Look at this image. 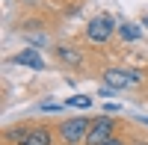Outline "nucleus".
<instances>
[{
    "mask_svg": "<svg viewBox=\"0 0 148 145\" xmlns=\"http://www.w3.org/2000/svg\"><path fill=\"white\" fill-rule=\"evenodd\" d=\"M89 127H92V122H89V118H83V116L68 118V122L59 124V139H62L65 145H80V142H86Z\"/></svg>",
    "mask_w": 148,
    "mask_h": 145,
    "instance_id": "f257e3e1",
    "label": "nucleus"
},
{
    "mask_svg": "<svg viewBox=\"0 0 148 145\" xmlns=\"http://www.w3.org/2000/svg\"><path fill=\"white\" fill-rule=\"evenodd\" d=\"M119 27H116V21L110 18V15H95L89 24H86V39L95 42V44H104L110 42V36H113Z\"/></svg>",
    "mask_w": 148,
    "mask_h": 145,
    "instance_id": "f03ea898",
    "label": "nucleus"
},
{
    "mask_svg": "<svg viewBox=\"0 0 148 145\" xmlns=\"http://www.w3.org/2000/svg\"><path fill=\"white\" fill-rule=\"evenodd\" d=\"M116 133V118L113 116H101V118H95L92 127H89V133H86V142L83 145H104L110 142Z\"/></svg>",
    "mask_w": 148,
    "mask_h": 145,
    "instance_id": "7ed1b4c3",
    "label": "nucleus"
},
{
    "mask_svg": "<svg viewBox=\"0 0 148 145\" xmlns=\"http://www.w3.org/2000/svg\"><path fill=\"white\" fill-rule=\"evenodd\" d=\"M104 80L113 89H133L142 83V74L139 71H125V68H110V71H104Z\"/></svg>",
    "mask_w": 148,
    "mask_h": 145,
    "instance_id": "20e7f679",
    "label": "nucleus"
},
{
    "mask_svg": "<svg viewBox=\"0 0 148 145\" xmlns=\"http://www.w3.org/2000/svg\"><path fill=\"white\" fill-rule=\"evenodd\" d=\"M12 62L24 65V68H33V71H42L45 68V56L36 51V47H27V51H18L15 56H12Z\"/></svg>",
    "mask_w": 148,
    "mask_h": 145,
    "instance_id": "39448f33",
    "label": "nucleus"
},
{
    "mask_svg": "<svg viewBox=\"0 0 148 145\" xmlns=\"http://www.w3.org/2000/svg\"><path fill=\"white\" fill-rule=\"evenodd\" d=\"M51 142H53V136H51L47 127H30L18 139V145H51Z\"/></svg>",
    "mask_w": 148,
    "mask_h": 145,
    "instance_id": "423d86ee",
    "label": "nucleus"
},
{
    "mask_svg": "<svg viewBox=\"0 0 148 145\" xmlns=\"http://www.w3.org/2000/svg\"><path fill=\"white\" fill-rule=\"evenodd\" d=\"M56 59H59V62H68V65H80L83 62V56L74 51V47H65V44L56 47Z\"/></svg>",
    "mask_w": 148,
    "mask_h": 145,
    "instance_id": "0eeeda50",
    "label": "nucleus"
},
{
    "mask_svg": "<svg viewBox=\"0 0 148 145\" xmlns=\"http://www.w3.org/2000/svg\"><path fill=\"white\" fill-rule=\"evenodd\" d=\"M119 36H121L125 42H139L142 27H139V24H119Z\"/></svg>",
    "mask_w": 148,
    "mask_h": 145,
    "instance_id": "6e6552de",
    "label": "nucleus"
},
{
    "mask_svg": "<svg viewBox=\"0 0 148 145\" xmlns=\"http://www.w3.org/2000/svg\"><path fill=\"white\" fill-rule=\"evenodd\" d=\"M65 107H77V110H89V107H92V98H86V95H74V98H65Z\"/></svg>",
    "mask_w": 148,
    "mask_h": 145,
    "instance_id": "1a4fd4ad",
    "label": "nucleus"
},
{
    "mask_svg": "<svg viewBox=\"0 0 148 145\" xmlns=\"http://www.w3.org/2000/svg\"><path fill=\"white\" fill-rule=\"evenodd\" d=\"M104 145H127L125 139H119V136H113V139H110V142H104Z\"/></svg>",
    "mask_w": 148,
    "mask_h": 145,
    "instance_id": "9d476101",
    "label": "nucleus"
},
{
    "mask_svg": "<svg viewBox=\"0 0 148 145\" xmlns=\"http://www.w3.org/2000/svg\"><path fill=\"white\" fill-rule=\"evenodd\" d=\"M133 145H148V139H139V142H133Z\"/></svg>",
    "mask_w": 148,
    "mask_h": 145,
    "instance_id": "9b49d317",
    "label": "nucleus"
},
{
    "mask_svg": "<svg viewBox=\"0 0 148 145\" xmlns=\"http://www.w3.org/2000/svg\"><path fill=\"white\" fill-rule=\"evenodd\" d=\"M142 27H148V15H145V18H142Z\"/></svg>",
    "mask_w": 148,
    "mask_h": 145,
    "instance_id": "f8f14e48",
    "label": "nucleus"
}]
</instances>
